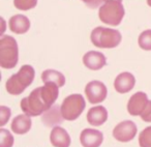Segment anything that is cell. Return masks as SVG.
Wrapping results in <instances>:
<instances>
[{
    "label": "cell",
    "instance_id": "cell-11",
    "mask_svg": "<svg viewBox=\"0 0 151 147\" xmlns=\"http://www.w3.org/2000/svg\"><path fill=\"white\" fill-rule=\"evenodd\" d=\"M136 79L134 75L127 71L119 74L114 81V88L119 93H127L134 87Z\"/></svg>",
    "mask_w": 151,
    "mask_h": 147
},
{
    "label": "cell",
    "instance_id": "cell-15",
    "mask_svg": "<svg viewBox=\"0 0 151 147\" xmlns=\"http://www.w3.org/2000/svg\"><path fill=\"white\" fill-rule=\"evenodd\" d=\"M108 119V111L104 106H96L91 108L87 113V120L91 125L99 126Z\"/></svg>",
    "mask_w": 151,
    "mask_h": 147
},
{
    "label": "cell",
    "instance_id": "cell-12",
    "mask_svg": "<svg viewBox=\"0 0 151 147\" xmlns=\"http://www.w3.org/2000/svg\"><path fill=\"white\" fill-rule=\"evenodd\" d=\"M83 63L87 68L91 69V71H99L105 66L107 60H106V57L103 53L96 52V51H90L84 55Z\"/></svg>",
    "mask_w": 151,
    "mask_h": 147
},
{
    "label": "cell",
    "instance_id": "cell-4",
    "mask_svg": "<svg viewBox=\"0 0 151 147\" xmlns=\"http://www.w3.org/2000/svg\"><path fill=\"white\" fill-rule=\"evenodd\" d=\"M19 61V48L13 36L0 38V65L3 68H14Z\"/></svg>",
    "mask_w": 151,
    "mask_h": 147
},
{
    "label": "cell",
    "instance_id": "cell-6",
    "mask_svg": "<svg viewBox=\"0 0 151 147\" xmlns=\"http://www.w3.org/2000/svg\"><path fill=\"white\" fill-rule=\"evenodd\" d=\"M85 107H86V103L82 95L79 93L70 94L65 97L61 105V114L64 119L69 121L76 120L83 113Z\"/></svg>",
    "mask_w": 151,
    "mask_h": 147
},
{
    "label": "cell",
    "instance_id": "cell-23",
    "mask_svg": "<svg viewBox=\"0 0 151 147\" xmlns=\"http://www.w3.org/2000/svg\"><path fill=\"white\" fill-rule=\"evenodd\" d=\"M11 109L5 106L0 107V125H4L11 117Z\"/></svg>",
    "mask_w": 151,
    "mask_h": 147
},
{
    "label": "cell",
    "instance_id": "cell-18",
    "mask_svg": "<svg viewBox=\"0 0 151 147\" xmlns=\"http://www.w3.org/2000/svg\"><path fill=\"white\" fill-rule=\"evenodd\" d=\"M42 80L45 84H55L62 87L65 84V78L62 74L55 69H46L42 74Z\"/></svg>",
    "mask_w": 151,
    "mask_h": 147
},
{
    "label": "cell",
    "instance_id": "cell-24",
    "mask_svg": "<svg viewBox=\"0 0 151 147\" xmlns=\"http://www.w3.org/2000/svg\"><path fill=\"white\" fill-rule=\"evenodd\" d=\"M141 118L146 122H151V101L148 102L146 108L141 114Z\"/></svg>",
    "mask_w": 151,
    "mask_h": 147
},
{
    "label": "cell",
    "instance_id": "cell-21",
    "mask_svg": "<svg viewBox=\"0 0 151 147\" xmlns=\"http://www.w3.org/2000/svg\"><path fill=\"white\" fill-rule=\"evenodd\" d=\"M37 4V0H14V5L21 11H29Z\"/></svg>",
    "mask_w": 151,
    "mask_h": 147
},
{
    "label": "cell",
    "instance_id": "cell-10",
    "mask_svg": "<svg viewBox=\"0 0 151 147\" xmlns=\"http://www.w3.org/2000/svg\"><path fill=\"white\" fill-rule=\"evenodd\" d=\"M83 147H99L104 141V135L97 130L85 128L80 136Z\"/></svg>",
    "mask_w": 151,
    "mask_h": 147
},
{
    "label": "cell",
    "instance_id": "cell-13",
    "mask_svg": "<svg viewBox=\"0 0 151 147\" xmlns=\"http://www.w3.org/2000/svg\"><path fill=\"white\" fill-rule=\"evenodd\" d=\"M50 141L54 147H69L70 137L61 126H55L50 135Z\"/></svg>",
    "mask_w": 151,
    "mask_h": 147
},
{
    "label": "cell",
    "instance_id": "cell-27",
    "mask_svg": "<svg viewBox=\"0 0 151 147\" xmlns=\"http://www.w3.org/2000/svg\"><path fill=\"white\" fill-rule=\"evenodd\" d=\"M106 1H108V0H103V2H106ZM119 1H122V0H119Z\"/></svg>",
    "mask_w": 151,
    "mask_h": 147
},
{
    "label": "cell",
    "instance_id": "cell-5",
    "mask_svg": "<svg viewBox=\"0 0 151 147\" xmlns=\"http://www.w3.org/2000/svg\"><path fill=\"white\" fill-rule=\"evenodd\" d=\"M124 7L122 1L108 0L99 7V17L103 23L111 26H117L121 23L124 17Z\"/></svg>",
    "mask_w": 151,
    "mask_h": 147
},
{
    "label": "cell",
    "instance_id": "cell-26",
    "mask_svg": "<svg viewBox=\"0 0 151 147\" xmlns=\"http://www.w3.org/2000/svg\"><path fill=\"white\" fill-rule=\"evenodd\" d=\"M147 4H148L149 6H151V0H147Z\"/></svg>",
    "mask_w": 151,
    "mask_h": 147
},
{
    "label": "cell",
    "instance_id": "cell-20",
    "mask_svg": "<svg viewBox=\"0 0 151 147\" xmlns=\"http://www.w3.org/2000/svg\"><path fill=\"white\" fill-rule=\"evenodd\" d=\"M0 147H12L14 145V137L7 130H0Z\"/></svg>",
    "mask_w": 151,
    "mask_h": 147
},
{
    "label": "cell",
    "instance_id": "cell-8",
    "mask_svg": "<svg viewBox=\"0 0 151 147\" xmlns=\"http://www.w3.org/2000/svg\"><path fill=\"white\" fill-rule=\"evenodd\" d=\"M137 135V125L130 120L118 123L113 130V137L120 142L132 141Z\"/></svg>",
    "mask_w": 151,
    "mask_h": 147
},
{
    "label": "cell",
    "instance_id": "cell-9",
    "mask_svg": "<svg viewBox=\"0 0 151 147\" xmlns=\"http://www.w3.org/2000/svg\"><path fill=\"white\" fill-rule=\"evenodd\" d=\"M148 97L147 94L144 92H137L132 95L127 104V111L130 115L138 116L141 115L144 109L148 104Z\"/></svg>",
    "mask_w": 151,
    "mask_h": 147
},
{
    "label": "cell",
    "instance_id": "cell-22",
    "mask_svg": "<svg viewBox=\"0 0 151 147\" xmlns=\"http://www.w3.org/2000/svg\"><path fill=\"white\" fill-rule=\"evenodd\" d=\"M139 144L141 147H151V126L146 128L140 134Z\"/></svg>",
    "mask_w": 151,
    "mask_h": 147
},
{
    "label": "cell",
    "instance_id": "cell-2",
    "mask_svg": "<svg viewBox=\"0 0 151 147\" xmlns=\"http://www.w3.org/2000/svg\"><path fill=\"white\" fill-rule=\"evenodd\" d=\"M34 76H35V71L31 65H23L17 74L13 75L6 81L5 87L7 92L13 95H19L23 93L24 90L33 82Z\"/></svg>",
    "mask_w": 151,
    "mask_h": 147
},
{
    "label": "cell",
    "instance_id": "cell-25",
    "mask_svg": "<svg viewBox=\"0 0 151 147\" xmlns=\"http://www.w3.org/2000/svg\"><path fill=\"white\" fill-rule=\"evenodd\" d=\"M82 1L90 9H96L103 2V0H82Z\"/></svg>",
    "mask_w": 151,
    "mask_h": 147
},
{
    "label": "cell",
    "instance_id": "cell-17",
    "mask_svg": "<svg viewBox=\"0 0 151 147\" xmlns=\"http://www.w3.org/2000/svg\"><path fill=\"white\" fill-rule=\"evenodd\" d=\"M64 119L61 114V108L55 105L50 108V110L46 112L42 116V121L47 126H54L58 123H61Z\"/></svg>",
    "mask_w": 151,
    "mask_h": 147
},
{
    "label": "cell",
    "instance_id": "cell-19",
    "mask_svg": "<svg viewBox=\"0 0 151 147\" xmlns=\"http://www.w3.org/2000/svg\"><path fill=\"white\" fill-rule=\"evenodd\" d=\"M138 44L142 50L151 51V29L145 30L139 35Z\"/></svg>",
    "mask_w": 151,
    "mask_h": 147
},
{
    "label": "cell",
    "instance_id": "cell-1",
    "mask_svg": "<svg viewBox=\"0 0 151 147\" xmlns=\"http://www.w3.org/2000/svg\"><path fill=\"white\" fill-rule=\"evenodd\" d=\"M58 89L55 84H45L35 88L21 101L22 111L29 116H40L54 105L59 95Z\"/></svg>",
    "mask_w": 151,
    "mask_h": 147
},
{
    "label": "cell",
    "instance_id": "cell-3",
    "mask_svg": "<svg viewBox=\"0 0 151 147\" xmlns=\"http://www.w3.org/2000/svg\"><path fill=\"white\" fill-rule=\"evenodd\" d=\"M90 40L97 48L113 49L120 44L122 36L118 30L106 27H96L91 32Z\"/></svg>",
    "mask_w": 151,
    "mask_h": 147
},
{
    "label": "cell",
    "instance_id": "cell-7",
    "mask_svg": "<svg viewBox=\"0 0 151 147\" xmlns=\"http://www.w3.org/2000/svg\"><path fill=\"white\" fill-rule=\"evenodd\" d=\"M107 87L101 81H91L85 87V94L91 104H99L107 97Z\"/></svg>",
    "mask_w": 151,
    "mask_h": 147
},
{
    "label": "cell",
    "instance_id": "cell-16",
    "mask_svg": "<svg viewBox=\"0 0 151 147\" xmlns=\"http://www.w3.org/2000/svg\"><path fill=\"white\" fill-rule=\"evenodd\" d=\"M31 128V118L27 114H21L14 118L12 122V130L18 135H24Z\"/></svg>",
    "mask_w": 151,
    "mask_h": 147
},
{
    "label": "cell",
    "instance_id": "cell-14",
    "mask_svg": "<svg viewBox=\"0 0 151 147\" xmlns=\"http://www.w3.org/2000/svg\"><path fill=\"white\" fill-rule=\"evenodd\" d=\"M9 29L12 32L17 34H24L29 30L30 21L24 15H15L9 19Z\"/></svg>",
    "mask_w": 151,
    "mask_h": 147
}]
</instances>
